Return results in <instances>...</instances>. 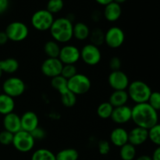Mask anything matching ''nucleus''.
<instances>
[{"label": "nucleus", "mask_w": 160, "mask_h": 160, "mask_svg": "<svg viewBox=\"0 0 160 160\" xmlns=\"http://www.w3.org/2000/svg\"><path fill=\"white\" fill-rule=\"evenodd\" d=\"M131 110V120L137 127L149 130L159 123L158 112L148 102L135 104Z\"/></svg>", "instance_id": "f257e3e1"}, {"label": "nucleus", "mask_w": 160, "mask_h": 160, "mask_svg": "<svg viewBox=\"0 0 160 160\" xmlns=\"http://www.w3.org/2000/svg\"><path fill=\"white\" fill-rule=\"evenodd\" d=\"M73 24L68 17L55 19L49 31L52 40L58 43H67L73 38Z\"/></svg>", "instance_id": "f03ea898"}, {"label": "nucleus", "mask_w": 160, "mask_h": 160, "mask_svg": "<svg viewBox=\"0 0 160 160\" xmlns=\"http://www.w3.org/2000/svg\"><path fill=\"white\" fill-rule=\"evenodd\" d=\"M127 92L130 99L132 100L135 104H140L148 102L152 91L148 84L140 80H137L130 82Z\"/></svg>", "instance_id": "7ed1b4c3"}, {"label": "nucleus", "mask_w": 160, "mask_h": 160, "mask_svg": "<svg viewBox=\"0 0 160 160\" xmlns=\"http://www.w3.org/2000/svg\"><path fill=\"white\" fill-rule=\"evenodd\" d=\"M91 87V80L83 73H78L73 78L67 80V88L76 95H82L88 93Z\"/></svg>", "instance_id": "20e7f679"}, {"label": "nucleus", "mask_w": 160, "mask_h": 160, "mask_svg": "<svg viewBox=\"0 0 160 160\" xmlns=\"http://www.w3.org/2000/svg\"><path fill=\"white\" fill-rule=\"evenodd\" d=\"M54 20V15L46 9H39L33 13L31 23L33 28L37 31H49Z\"/></svg>", "instance_id": "39448f33"}, {"label": "nucleus", "mask_w": 160, "mask_h": 160, "mask_svg": "<svg viewBox=\"0 0 160 160\" xmlns=\"http://www.w3.org/2000/svg\"><path fill=\"white\" fill-rule=\"evenodd\" d=\"M34 144L35 140L30 132L20 130L13 134L12 145L14 148L20 152H29L34 148Z\"/></svg>", "instance_id": "423d86ee"}, {"label": "nucleus", "mask_w": 160, "mask_h": 160, "mask_svg": "<svg viewBox=\"0 0 160 160\" xmlns=\"http://www.w3.org/2000/svg\"><path fill=\"white\" fill-rule=\"evenodd\" d=\"M3 93L12 98H17L23 95L26 90L24 81L17 77H10L6 79L2 86Z\"/></svg>", "instance_id": "0eeeda50"}, {"label": "nucleus", "mask_w": 160, "mask_h": 160, "mask_svg": "<svg viewBox=\"0 0 160 160\" xmlns=\"http://www.w3.org/2000/svg\"><path fill=\"white\" fill-rule=\"evenodd\" d=\"M9 41L20 42L24 41L29 35L28 27L20 21H13L7 25L5 30Z\"/></svg>", "instance_id": "6e6552de"}, {"label": "nucleus", "mask_w": 160, "mask_h": 160, "mask_svg": "<svg viewBox=\"0 0 160 160\" xmlns=\"http://www.w3.org/2000/svg\"><path fill=\"white\" fill-rule=\"evenodd\" d=\"M81 59L88 66L98 65L102 59V52L98 46L92 44H86L80 50Z\"/></svg>", "instance_id": "1a4fd4ad"}, {"label": "nucleus", "mask_w": 160, "mask_h": 160, "mask_svg": "<svg viewBox=\"0 0 160 160\" xmlns=\"http://www.w3.org/2000/svg\"><path fill=\"white\" fill-rule=\"evenodd\" d=\"M125 41L124 31L117 26L109 28L105 33V43L110 48H120Z\"/></svg>", "instance_id": "9d476101"}, {"label": "nucleus", "mask_w": 160, "mask_h": 160, "mask_svg": "<svg viewBox=\"0 0 160 160\" xmlns=\"http://www.w3.org/2000/svg\"><path fill=\"white\" fill-rule=\"evenodd\" d=\"M58 59L63 65L73 64L78 62L81 59V52L77 46L73 45H66L61 47Z\"/></svg>", "instance_id": "9b49d317"}, {"label": "nucleus", "mask_w": 160, "mask_h": 160, "mask_svg": "<svg viewBox=\"0 0 160 160\" xmlns=\"http://www.w3.org/2000/svg\"><path fill=\"white\" fill-rule=\"evenodd\" d=\"M109 85L113 91L127 90L130 84L128 75L121 70L112 71L108 77Z\"/></svg>", "instance_id": "f8f14e48"}, {"label": "nucleus", "mask_w": 160, "mask_h": 160, "mask_svg": "<svg viewBox=\"0 0 160 160\" xmlns=\"http://www.w3.org/2000/svg\"><path fill=\"white\" fill-rule=\"evenodd\" d=\"M63 64L58 58H47L42 62L41 70L47 78H53L61 75Z\"/></svg>", "instance_id": "ddd939ff"}, {"label": "nucleus", "mask_w": 160, "mask_h": 160, "mask_svg": "<svg viewBox=\"0 0 160 160\" xmlns=\"http://www.w3.org/2000/svg\"><path fill=\"white\" fill-rule=\"evenodd\" d=\"M148 140V130L137 127L128 132V143L134 146H140Z\"/></svg>", "instance_id": "4468645a"}, {"label": "nucleus", "mask_w": 160, "mask_h": 160, "mask_svg": "<svg viewBox=\"0 0 160 160\" xmlns=\"http://www.w3.org/2000/svg\"><path fill=\"white\" fill-rule=\"evenodd\" d=\"M131 108L125 105L114 108L110 118L117 124H124L131 120Z\"/></svg>", "instance_id": "2eb2a0df"}, {"label": "nucleus", "mask_w": 160, "mask_h": 160, "mask_svg": "<svg viewBox=\"0 0 160 160\" xmlns=\"http://www.w3.org/2000/svg\"><path fill=\"white\" fill-rule=\"evenodd\" d=\"M21 130L31 133L39 127V119L33 111H27L20 117Z\"/></svg>", "instance_id": "dca6fc26"}, {"label": "nucleus", "mask_w": 160, "mask_h": 160, "mask_svg": "<svg viewBox=\"0 0 160 160\" xmlns=\"http://www.w3.org/2000/svg\"><path fill=\"white\" fill-rule=\"evenodd\" d=\"M2 123L4 129L13 134L21 130L20 117L13 112L4 116Z\"/></svg>", "instance_id": "f3484780"}, {"label": "nucleus", "mask_w": 160, "mask_h": 160, "mask_svg": "<svg viewBox=\"0 0 160 160\" xmlns=\"http://www.w3.org/2000/svg\"><path fill=\"white\" fill-rule=\"evenodd\" d=\"M111 144L116 147H122L128 143V131L125 128L117 127L114 128L109 136Z\"/></svg>", "instance_id": "a211bd4d"}, {"label": "nucleus", "mask_w": 160, "mask_h": 160, "mask_svg": "<svg viewBox=\"0 0 160 160\" xmlns=\"http://www.w3.org/2000/svg\"><path fill=\"white\" fill-rule=\"evenodd\" d=\"M122 14L121 6L115 2L106 5L103 10V16L109 22H116L120 18Z\"/></svg>", "instance_id": "6ab92c4d"}, {"label": "nucleus", "mask_w": 160, "mask_h": 160, "mask_svg": "<svg viewBox=\"0 0 160 160\" xmlns=\"http://www.w3.org/2000/svg\"><path fill=\"white\" fill-rule=\"evenodd\" d=\"M128 100H129V95L127 90L113 91L112 93H111L108 102L114 108H116L127 105Z\"/></svg>", "instance_id": "aec40b11"}, {"label": "nucleus", "mask_w": 160, "mask_h": 160, "mask_svg": "<svg viewBox=\"0 0 160 160\" xmlns=\"http://www.w3.org/2000/svg\"><path fill=\"white\" fill-rule=\"evenodd\" d=\"M15 109L14 98L4 93L0 94V114L6 116L13 112Z\"/></svg>", "instance_id": "412c9836"}, {"label": "nucleus", "mask_w": 160, "mask_h": 160, "mask_svg": "<svg viewBox=\"0 0 160 160\" xmlns=\"http://www.w3.org/2000/svg\"><path fill=\"white\" fill-rule=\"evenodd\" d=\"M90 28L83 22H78L73 25V38L78 41H84L90 35Z\"/></svg>", "instance_id": "4be33fe9"}, {"label": "nucleus", "mask_w": 160, "mask_h": 160, "mask_svg": "<svg viewBox=\"0 0 160 160\" xmlns=\"http://www.w3.org/2000/svg\"><path fill=\"white\" fill-rule=\"evenodd\" d=\"M19 67V62L14 58H7L0 60V68L2 73L12 74L18 70Z\"/></svg>", "instance_id": "5701e85b"}, {"label": "nucleus", "mask_w": 160, "mask_h": 160, "mask_svg": "<svg viewBox=\"0 0 160 160\" xmlns=\"http://www.w3.org/2000/svg\"><path fill=\"white\" fill-rule=\"evenodd\" d=\"M61 47L59 44L54 40H50L45 42L44 45V52L48 58H58L60 52Z\"/></svg>", "instance_id": "b1692460"}, {"label": "nucleus", "mask_w": 160, "mask_h": 160, "mask_svg": "<svg viewBox=\"0 0 160 160\" xmlns=\"http://www.w3.org/2000/svg\"><path fill=\"white\" fill-rule=\"evenodd\" d=\"M137 155L136 147L130 143L120 147V156L122 160H134Z\"/></svg>", "instance_id": "393cba45"}, {"label": "nucleus", "mask_w": 160, "mask_h": 160, "mask_svg": "<svg viewBox=\"0 0 160 160\" xmlns=\"http://www.w3.org/2000/svg\"><path fill=\"white\" fill-rule=\"evenodd\" d=\"M79 153L76 149L72 148H64L56 154V160H78Z\"/></svg>", "instance_id": "a878e982"}, {"label": "nucleus", "mask_w": 160, "mask_h": 160, "mask_svg": "<svg viewBox=\"0 0 160 160\" xmlns=\"http://www.w3.org/2000/svg\"><path fill=\"white\" fill-rule=\"evenodd\" d=\"M113 109L114 107L109 102H102L97 108V115L102 120H107V119L110 118L112 116Z\"/></svg>", "instance_id": "bb28decb"}, {"label": "nucleus", "mask_w": 160, "mask_h": 160, "mask_svg": "<svg viewBox=\"0 0 160 160\" xmlns=\"http://www.w3.org/2000/svg\"><path fill=\"white\" fill-rule=\"evenodd\" d=\"M31 160H56V155L47 148H38L33 152Z\"/></svg>", "instance_id": "cd10ccee"}, {"label": "nucleus", "mask_w": 160, "mask_h": 160, "mask_svg": "<svg viewBox=\"0 0 160 160\" xmlns=\"http://www.w3.org/2000/svg\"><path fill=\"white\" fill-rule=\"evenodd\" d=\"M88 38L90 39L91 44L98 47L105 43V32L101 28H95L90 32Z\"/></svg>", "instance_id": "c85d7f7f"}, {"label": "nucleus", "mask_w": 160, "mask_h": 160, "mask_svg": "<svg viewBox=\"0 0 160 160\" xmlns=\"http://www.w3.org/2000/svg\"><path fill=\"white\" fill-rule=\"evenodd\" d=\"M60 95V100L62 104L65 107L71 108L75 106L77 103V95L67 89L65 92L59 94Z\"/></svg>", "instance_id": "c756f323"}, {"label": "nucleus", "mask_w": 160, "mask_h": 160, "mask_svg": "<svg viewBox=\"0 0 160 160\" xmlns=\"http://www.w3.org/2000/svg\"><path fill=\"white\" fill-rule=\"evenodd\" d=\"M51 85L59 94L68 89L67 88V80L63 78L62 75H59V76L52 78Z\"/></svg>", "instance_id": "7c9ffc66"}, {"label": "nucleus", "mask_w": 160, "mask_h": 160, "mask_svg": "<svg viewBox=\"0 0 160 160\" xmlns=\"http://www.w3.org/2000/svg\"><path fill=\"white\" fill-rule=\"evenodd\" d=\"M148 139L156 146H160V123L148 130Z\"/></svg>", "instance_id": "2f4dec72"}, {"label": "nucleus", "mask_w": 160, "mask_h": 160, "mask_svg": "<svg viewBox=\"0 0 160 160\" xmlns=\"http://www.w3.org/2000/svg\"><path fill=\"white\" fill-rule=\"evenodd\" d=\"M63 7V0H48L46 4V9L53 15L62 11Z\"/></svg>", "instance_id": "473e14b6"}, {"label": "nucleus", "mask_w": 160, "mask_h": 160, "mask_svg": "<svg viewBox=\"0 0 160 160\" xmlns=\"http://www.w3.org/2000/svg\"><path fill=\"white\" fill-rule=\"evenodd\" d=\"M78 73V70L75 65L73 64H67V65H63L62 69V72H61V75L63 78H65L67 80L73 78L74 75Z\"/></svg>", "instance_id": "72a5a7b5"}, {"label": "nucleus", "mask_w": 160, "mask_h": 160, "mask_svg": "<svg viewBox=\"0 0 160 160\" xmlns=\"http://www.w3.org/2000/svg\"><path fill=\"white\" fill-rule=\"evenodd\" d=\"M148 103L155 109L159 112L160 111V92H152L148 98Z\"/></svg>", "instance_id": "f704fd0d"}, {"label": "nucleus", "mask_w": 160, "mask_h": 160, "mask_svg": "<svg viewBox=\"0 0 160 160\" xmlns=\"http://www.w3.org/2000/svg\"><path fill=\"white\" fill-rule=\"evenodd\" d=\"M12 139H13V134L9 131H4L0 132V144L2 145H12Z\"/></svg>", "instance_id": "c9c22d12"}, {"label": "nucleus", "mask_w": 160, "mask_h": 160, "mask_svg": "<svg viewBox=\"0 0 160 160\" xmlns=\"http://www.w3.org/2000/svg\"><path fill=\"white\" fill-rule=\"evenodd\" d=\"M98 152H99L101 155H102V156L108 155L111 149L110 142L106 140L100 141L98 144Z\"/></svg>", "instance_id": "e433bc0d"}, {"label": "nucleus", "mask_w": 160, "mask_h": 160, "mask_svg": "<svg viewBox=\"0 0 160 160\" xmlns=\"http://www.w3.org/2000/svg\"><path fill=\"white\" fill-rule=\"evenodd\" d=\"M122 67L121 60L117 56H113L109 59V67L112 71H116V70H120Z\"/></svg>", "instance_id": "4c0bfd02"}, {"label": "nucleus", "mask_w": 160, "mask_h": 160, "mask_svg": "<svg viewBox=\"0 0 160 160\" xmlns=\"http://www.w3.org/2000/svg\"><path fill=\"white\" fill-rule=\"evenodd\" d=\"M31 134L35 141L42 140V139L45 138V136H46V132H45V131L43 128H40V127H38L36 129H34V131H31Z\"/></svg>", "instance_id": "58836bf2"}, {"label": "nucleus", "mask_w": 160, "mask_h": 160, "mask_svg": "<svg viewBox=\"0 0 160 160\" xmlns=\"http://www.w3.org/2000/svg\"><path fill=\"white\" fill-rule=\"evenodd\" d=\"M9 0H0V14H2L6 12L9 8Z\"/></svg>", "instance_id": "ea45409f"}, {"label": "nucleus", "mask_w": 160, "mask_h": 160, "mask_svg": "<svg viewBox=\"0 0 160 160\" xmlns=\"http://www.w3.org/2000/svg\"><path fill=\"white\" fill-rule=\"evenodd\" d=\"M9 41L7 35L5 31H0V45H4Z\"/></svg>", "instance_id": "a19ab883"}, {"label": "nucleus", "mask_w": 160, "mask_h": 160, "mask_svg": "<svg viewBox=\"0 0 160 160\" xmlns=\"http://www.w3.org/2000/svg\"><path fill=\"white\" fill-rule=\"evenodd\" d=\"M151 157L152 160H160V146H157L155 148Z\"/></svg>", "instance_id": "79ce46f5"}, {"label": "nucleus", "mask_w": 160, "mask_h": 160, "mask_svg": "<svg viewBox=\"0 0 160 160\" xmlns=\"http://www.w3.org/2000/svg\"><path fill=\"white\" fill-rule=\"evenodd\" d=\"M98 4L101 5V6H106V5L109 4L110 2H113V0H95Z\"/></svg>", "instance_id": "37998d69"}, {"label": "nucleus", "mask_w": 160, "mask_h": 160, "mask_svg": "<svg viewBox=\"0 0 160 160\" xmlns=\"http://www.w3.org/2000/svg\"><path fill=\"white\" fill-rule=\"evenodd\" d=\"M134 160H152V159L151 156H148V155H142V156L135 158V159Z\"/></svg>", "instance_id": "c03bdc74"}, {"label": "nucleus", "mask_w": 160, "mask_h": 160, "mask_svg": "<svg viewBox=\"0 0 160 160\" xmlns=\"http://www.w3.org/2000/svg\"><path fill=\"white\" fill-rule=\"evenodd\" d=\"M127 0H113V2H115L118 3V4H120V5L123 4V3H124Z\"/></svg>", "instance_id": "a18cd8bd"}, {"label": "nucleus", "mask_w": 160, "mask_h": 160, "mask_svg": "<svg viewBox=\"0 0 160 160\" xmlns=\"http://www.w3.org/2000/svg\"><path fill=\"white\" fill-rule=\"evenodd\" d=\"M2 74H3V73H2V71L1 68H0V78H2Z\"/></svg>", "instance_id": "49530a36"}, {"label": "nucleus", "mask_w": 160, "mask_h": 160, "mask_svg": "<svg viewBox=\"0 0 160 160\" xmlns=\"http://www.w3.org/2000/svg\"><path fill=\"white\" fill-rule=\"evenodd\" d=\"M2 92V88H1V87H0V94H1V93H2V92Z\"/></svg>", "instance_id": "de8ad7c7"}, {"label": "nucleus", "mask_w": 160, "mask_h": 160, "mask_svg": "<svg viewBox=\"0 0 160 160\" xmlns=\"http://www.w3.org/2000/svg\"><path fill=\"white\" fill-rule=\"evenodd\" d=\"M159 120H160V114H159Z\"/></svg>", "instance_id": "09e8293b"}]
</instances>
